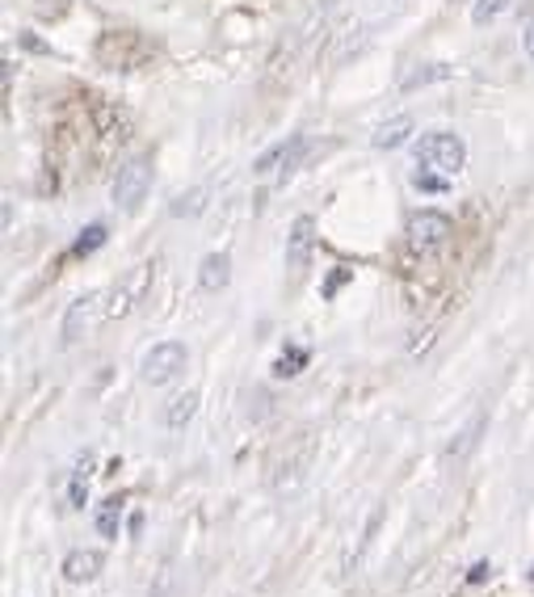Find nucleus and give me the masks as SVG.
<instances>
[{
    "instance_id": "1",
    "label": "nucleus",
    "mask_w": 534,
    "mask_h": 597,
    "mask_svg": "<svg viewBox=\"0 0 534 597\" xmlns=\"http://www.w3.org/2000/svg\"><path fill=\"white\" fill-rule=\"evenodd\" d=\"M413 152H417L421 168H434L442 177H455V173H464V165H467V144L459 135H446V131L421 135Z\"/></svg>"
},
{
    "instance_id": "2",
    "label": "nucleus",
    "mask_w": 534,
    "mask_h": 597,
    "mask_svg": "<svg viewBox=\"0 0 534 597\" xmlns=\"http://www.w3.org/2000/svg\"><path fill=\"white\" fill-rule=\"evenodd\" d=\"M186 362H189V354L182 341H161V345H152V350L143 354L140 375H143V383H152V387H168L173 379H182Z\"/></svg>"
},
{
    "instance_id": "3",
    "label": "nucleus",
    "mask_w": 534,
    "mask_h": 597,
    "mask_svg": "<svg viewBox=\"0 0 534 597\" xmlns=\"http://www.w3.org/2000/svg\"><path fill=\"white\" fill-rule=\"evenodd\" d=\"M148 190H152V165H148L143 156H135V161H127V165L118 168V177H115L118 211H127V215H131V211H140Z\"/></svg>"
},
{
    "instance_id": "4",
    "label": "nucleus",
    "mask_w": 534,
    "mask_h": 597,
    "mask_svg": "<svg viewBox=\"0 0 534 597\" xmlns=\"http://www.w3.org/2000/svg\"><path fill=\"white\" fill-rule=\"evenodd\" d=\"M450 219L438 215V211H421V215L408 219V244L417 248V253H438L446 248V240H450Z\"/></svg>"
},
{
    "instance_id": "5",
    "label": "nucleus",
    "mask_w": 534,
    "mask_h": 597,
    "mask_svg": "<svg viewBox=\"0 0 534 597\" xmlns=\"http://www.w3.org/2000/svg\"><path fill=\"white\" fill-rule=\"evenodd\" d=\"M101 564H106V555L97 548L68 551V560H64V581H72V585H89V581L101 576Z\"/></svg>"
},
{
    "instance_id": "6",
    "label": "nucleus",
    "mask_w": 534,
    "mask_h": 597,
    "mask_svg": "<svg viewBox=\"0 0 534 597\" xmlns=\"http://www.w3.org/2000/svg\"><path fill=\"white\" fill-rule=\"evenodd\" d=\"M312 244H316L312 219L299 215L295 223H291V236H286V265H291V269H303L307 257H312Z\"/></svg>"
},
{
    "instance_id": "7",
    "label": "nucleus",
    "mask_w": 534,
    "mask_h": 597,
    "mask_svg": "<svg viewBox=\"0 0 534 597\" xmlns=\"http://www.w3.org/2000/svg\"><path fill=\"white\" fill-rule=\"evenodd\" d=\"M228 283H232V257H228V253H210V257H203L198 287H203V290H224Z\"/></svg>"
},
{
    "instance_id": "8",
    "label": "nucleus",
    "mask_w": 534,
    "mask_h": 597,
    "mask_svg": "<svg viewBox=\"0 0 534 597\" xmlns=\"http://www.w3.org/2000/svg\"><path fill=\"white\" fill-rule=\"evenodd\" d=\"M303 152V140H282V144H274L270 152H261L253 161V173L257 177H270L274 168H282V165H291L295 156Z\"/></svg>"
},
{
    "instance_id": "9",
    "label": "nucleus",
    "mask_w": 534,
    "mask_h": 597,
    "mask_svg": "<svg viewBox=\"0 0 534 597\" xmlns=\"http://www.w3.org/2000/svg\"><path fill=\"white\" fill-rule=\"evenodd\" d=\"M97 303H101V295H85V299H76V303H72L68 316H64V341H76L80 329H89V324H94Z\"/></svg>"
},
{
    "instance_id": "10",
    "label": "nucleus",
    "mask_w": 534,
    "mask_h": 597,
    "mask_svg": "<svg viewBox=\"0 0 534 597\" xmlns=\"http://www.w3.org/2000/svg\"><path fill=\"white\" fill-rule=\"evenodd\" d=\"M408 135H413V119H408V114H400V119L383 122V126L374 131L371 144H374V147H383V152H392V147H400L404 140H408Z\"/></svg>"
},
{
    "instance_id": "11",
    "label": "nucleus",
    "mask_w": 534,
    "mask_h": 597,
    "mask_svg": "<svg viewBox=\"0 0 534 597\" xmlns=\"http://www.w3.org/2000/svg\"><path fill=\"white\" fill-rule=\"evenodd\" d=\"M194 412H198V391H186V396H173L168 408H164V425L168 430H182L194 421Z\"/></svg>"
},
{
    "instance_id": "12",
    "label": "nucleus",
    "mask_w": 534,
    "mask_h": 597,
    "mask_svg": "<svg viewBox=\"0 0 534 597\" xmlns=\"http://www.w3.org/2000/svg\"><path fill=\"white\" fill-rule=\"evenodd\" d=\"M307 358H312V354H307L303 345H286L279 358H274V375H279V379H295L303 366H307Z\"/></svg>"
},
{
    "instance_id": "13",
    "label": "nucleus",
    "mask_w": 534,
    "mask_h": 597,
    "mask_svg": "<svg viewBox=\"0 0 534 597\" xmlns=\"http://www.w3.org/2000/svg\"><path fill=\"white\" fill-rule=\"evenodd\" d=\"M106 236H110V232H106V223H89V228L76 236V244H72V257H94L97 248L106 244Z\"/></svg>"
},
{
    "instance_id": "14",
    "label": "nucleus",
    "mask_w": 534,
    "mask_h": 597,
    "mask_svg": "<svg viewBox=\"0 0 534 597\" xmlns=\"http://www.w3.org/2000/svg\"><path fill=\"white\" fill-rule=\"evenodd\" d=\"M89 463H94V454H85V463L76 467V476H72V484H68L72 509H85V501H89Z\"/></svg>"
},
{
    "instance_id": "15",
    "label": "nucleus",
    "mask_w": 534,
    "mask_h": 597,
    "mask_svg": "<svg viewBox=\"0 0 534 597\" xmlns=\"http://www.w3.org/2000/svg\"><path fill=\"white\" fill-rule=\"evenodd\" d=\"M118 522H122V501L110 497V501L97 509V534L101 539H118Z\"/></svg>"
},
{
    "instance_id": "16",
    "label": "nucleus",
    "mask_w": 534,
    "mask_h": 597,
    "mask_svg": "<svg viewBox=\"0 0 534 597\" xmlns=\"http://www.w3.org/2000/svg\"><path fill=\"white\" fill-rule=\"evenodd\" d=\"M455 73L450 64H429V68H417V73L404 80V89L413 93V89H425V85H434V80H446V76Z\"/></svg>"
},
{
    "instance_id": "17",
    "label": "nucleus",
    "mask_w": 534,
    "mask_h": 597,
    "mask_svg": "<svg viewBox=\"0 0 534 597\" xmlns=\"http://www.w3.org/2000/svg\"><path fill=\"white\" fill-rule=\"evenodd\" d=\"M505 9H510V0H476V4H471V22L492 25L501 13H505Z\"/></svg>"
},
{
    "instance_id": "18",
    "label": "nucleus",
    "mask_w": 534,
    "mask_h": 597,
    "mask_svg": "<svg viewBox=\"0 0 534 597\" xmlns=\"http://www.w3.org/2000/svg\"><path fill=\"white\" fill-rule=\"evenodd\" d=\"M413 186L425 194H446L450 190V177H442L434 168H417V173H413Z\"/></svg>"
},
{
    "instance_id": "19",
    "label": "nucleus",
    "mask_w": 534,
    "mask_h": 597,
    "mask_svg": "<svg viewBox=\"0 0 534 597\" xmlns=\"http://www.w3.org/2000/svg\"><path fill=\"white\" fill-rule=\"evenodd\" d=\"M522 51H526V59L534 64V22L522 30Z\"/></svg>"
},
{
    "instance_id": "20",
    "label": "nucleus",
    "mask_w": 534,
    "mask_h": 597,
    "mask_svg": "<svg viewBox=\"0 0 534 597\" xmlns=\"http://www.w3.org/2000/svg\"><path fill=\"white\" fill-rule=\"evenodd\" d=\"M488 573H492V568H488V564H476V568H471V576H467V581H471V585H476V581H484Z\"/></svg>"
},
{
    "instance_id": "21",
    "label": "nucleus",
    "mask_w": 534,
    "mask_h": 597,
    "mask_svg": "<svg viewBox=\"0 0 534 597\" xmlns=\"http://www.w3.org/2000/svg\"><path fill=\"white\" fill-rule=\"evenodd\" d=\"M526 576H531V581H534V564H531V573H526Z\"/></svg>"
}]
</instances>
